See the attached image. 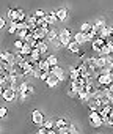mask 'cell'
<instances>
[{
	"label": "cell",
	"mask_w": 113,
	"mask_h": 134,
	"mask_svg": "<svg viewBox=\"0 0 113 134\" xmlns=\"http://www.w3.org/2000/svg\"><path fill=\"white\" fill-rule=\"evenodd\" d=\"M46 41H47L49 44H52L55 49L63 47V44L60 43V32H56V30H49V35H47Z\"/></svg>",
	"instance_id": "obj_1"
},
{
	"label": "cell",
	"mask_w": 113,
	"mask_h": 134,
	"mask_svg": "<svg viewBox=\"0 0 113 134\" xmlns=\"http://www.w3.org/2000/svg\"><path fill=\"white\" fill-rule=\"evenodd\" d=\"M88 118H90V123H91V126H93V128H101L102 125H105V121H104L102 115H101L97 110H90Z\"/></svg>",
	"instance_id": "obj_2"
},
{
	"label": "cell",
	"mask_w": 113,
	"mask_h": 134,
	"mask_svg": "<svg viewBox=\"0 0 113 134\" xmlns=\"http://www.w3.org/2000/svg\"><path fill=\"white\" fill-rule=\"evenodd\" d=\"M68 51L69 52H74L77 57H80V58H83L85 57V51L82 49V44L77 41V40H71V43L68 44Z\"/></svg>",
	"instance_id": "obj_3"
},
{
	"label": "cell",
	"mask_w": 113,
	"mask_h": 134,
	"mask_svg": "<svg viewBox=\"0 0 113 134\" xmlns=\"http://www.w3.org/2000/svg\"><path fill=\"white\" fill-rule=\"evenodd\" d=\"M111 82H113V81H111V76H110L108 73H101V74L96 77L97 87H108Z\"/></svg>",
	"instance_id": "obj_4"
},
{
	"label": "cell",
	"mask_w": 113,
	"mask_h": 134,
	"mask_svg": "<svg viewBox=\"0 0 113 134\" xmlns=\"http://www.w3.org/2000/svg\"><path fill=\"white\" fill-rule=\"evenodd\" d=\"M105 43H107V40L105 38H101V36H96L93 41H91V49H93V52H101V49L105 46Z\"/></svg>",
	"instance_id": "obj_5"
},
{
	"label": "cell",
	"mask_w": 113,
	"mask_h": 134,
	"mask_svg": "<svg viewBox=\"0 0 113 134\" xmlns=\"http://www.w3.org/2000/svg\"><path fill=\"white\" fill-rule=\"evenodd\" d=\"M60 43L63 44V47H68V44L71 43V30L69 29L60 30Z\"/></svg>",
	"instance_id": "obj_6"
},
{
	"label": "cell",
	"mask_w": 113,
	"mask_h": 134,
	"mask_svg": "<svg viewBox=\"0 0 113 134\" xmlns=\"http://www.w3.org/2000/svg\"><path fill=\"white\" fill-rule=\"evenodd\" d=\"M16 95H17V90H14V88H5V90H2V98L7 103L14 101L16 99Z\"/></svg>",
	"instance_id": "obj_7"
},
{
	"label": "cell",
	"mask_w": 113,
	"mask_h": 134,
	"mask_svg": "<svg viewBox=\"0 0 113 134\" xmlns=\"http://www.w3.org/2000/svg\"><path fill=\"white\" fill-rule=\"evenodd\" d=\"M32 121L36 125V126H42L44 125V115L41 110H33L32 112Z\"/></svg>",
	"instance_id": "obj_8"
},
{
	"label": "cell",
	"mask_w": 113,
	"mask_h": 134,
	"mask_svg": "<svg viewBox=\"0 0 113 134\" xmlns=\"http://www.w3.org/2000/svg\"><path fill=\"white\" fill-rule=\"evenodd\" d=\"M49 30H50V29H46V27H36L32 33H33L38 40H46L47 35H49Z\"/></svg>",
	"instance_id": "obj_9"
},
{
	"label": "cell",
	"mask_w": 113,
	"mask_h": 134,
	"mask_svg": "<svg viewBox=\"0 0 113 134\" xmlns=\"http://www.w3.org/2000/svg\"><path fill=\"white\" fill-rule=\"evenodd\" d=\"M50 71H52V73H53V74H55L56 77H58V79H60V82L66 79V74H65V70L61 68V66H58V65H53Z\"/></svg>",
	"instance_id": "obj_10"
},
{
	"label": "cell",
	"mask_w": 113,
	"mask_h": 134,
	"mask_svg": "<svg viewBox=\"0 0 113 134\" xmlns=\"http://www.w3.org/2000/svg\"><path fill=\"white\" fill-rule=\"evenodd\" d=\"M28 57H30V62L32 63H39L41 58H42V54H41V51L38 47H33V51H32V54Z\"/></svg>",
	"instance_id": "obj_11"
},
{
	"label": "cell",
	"mask_w": 113,
	"mask_h": 134,
	"mask_svg": "<svg viewBox=\"0 0 113 134\" xmlns=\"http://www.w3.org/2000/svg\"><path fill=\"white\" fill-rule=\"evenodd\" d=\"M0 58H2V62H8V63H16V54L10 52V51H5L2 52V55H0Z\"/></svg>",
	"instance_id": "obj_12"
},
{
	"label": "cell",
	"mask_w": 113,
	"mask_h": 134,
	"mask_svg": "<svg viewBox=\"0 0 113 134\" xmlns=\"http://www.w3.org/2000/svg\"><path fill=\"white\" fill-rule=\"evenodd\" d=\"M91 96H93V95H91L88 90L82 88V90L79 92V96H77V98H79V99H80L83 104H88V103H90V99H91Z\"/></svg>",
	"instance_id": "obj_13"
},
{
	"label": "cell",
	"mask_w": 113,
	"mask_h": 134,
	"mask_svg": "<svg viewBox=\"0 0 113 134\" xmlns=\"http://www.w3.org/2000/svg\"><path fill=\"white\" fill-rule=\"evenodd\" d=\"M46 21L50 24V25H55L56 22H58L60 19H58V16H56V11H50V13H46Z\"/></svg>",
	"instance_id": "obj_14"
},
{
	"label": "cell",
	"mask_w": 113,
	"mask_h": 134,
	"mask_svg": "<svg viewBox=\"0 0 113 134\" xmlns=\"http://www.w3.org/2000/svg\"><path fill=\"white\" fill-rule=\"evenodd\" d=\"M58 82H60V79L58 77H56L52 71H50V74H49V77H47V81H46V84L50 87V88H53V87H56V85H58Z\"/></svg>",
	"instance_id": "obj_15"
},
{
	"label": "cell",
	"mask_w": 113,
	"mask_h": 134,
	"mask_svg": "<svg viewBox=\"0 0 113 134\" xmlns=\"http://www.w3.org/2000/svg\"><path fill=\"white\" fill-rule=\"evenodd\" d=\"M79 77H80V68L76 65V66H72L71 71H69V81H76Z\"/></svg>",
	"instance_id": "obj_16"
},
{
	"label": "cell",
	"mask_w": 113,
	"mask_h": 134,
	"mask_svg": "<svg viewBox=\"0 0 113 134\" xmlns=\"http://www.w3.org/2000/svg\"><path fill=\"white\" fill-rule=\"evenodd\" d=\"M38 65H39V68H41L42 71H50V70H52V65L49 63V60H47V58H44V60L41 58V62H39Z\"/></svg>",
	"instance_id": "obj_17"
},
{
	"label": "cell",
	"mask_w": 113,
	"mask_h": 134,
	"mask_svg": "<svg viewBox=\"0 0 113 134\" xmlns=\"http://www.w3.org/2000/svg\"><path fill=\"white\" fill-rule=\"evenodd\" d=\"M22 21H27V14L22 10H16V18L13 22H22Z\"/></svg>",
	"instance_id": "obj_18"
},
{
	"label": "cell",
	"mask_w": 113,
	"mask_h": 134,
	"mask_svg": "<svg viewBox=\"0 0 113 134\" xmlns=\"http://www.w3.org/2000/svg\"><path fill=\"white\" fill-rule=\"evenodd\" d=\"M56 16H58L60 22L66 21V19H68V10H66V8H60V10H56Z\"/></svg>",
	"instance_id": "obj_19"
},
{
	"label": "cell",
	"mask_w": 113,
	"mask_h": 134,
	"mask_svg": "<svg viewBox=\"0 0 113 134\" xmlns=\"http://www.w3.org/2000/svg\"><path fill=\"white\" fill-rule=\"evenodd\" d=\"M96 36H97V32L94 30V27H93V29H91L90 32H86V33H85V38H86V43H91V41H93V40H94Z\"/></svg>",
	"instance_id": "obj_20"
},
{
	"label": "cell",
	"mask_w": 113,
	"mask_h": 134,
	"mask_svg": "<svg viewBox=\"0 0 113 134\" xmlns=\"http://www.w3.org/2000/svg\"><path fill=\"white\" fill-rule=\"evenodd\" d=\"M68 125V121H66V118H63V117H60V118H56L55 120V129L58 131L60 128H63V126H66Z\"/></svg>",
	"instance_id": "obj_21"
},
{
	"label": "cell",
	"mask_w": 113,
	"mask_h": 134,
	"mask_svg": "<svg viewBox=\"0 0 113 134\" xmlns=\"http://www.w3.org/2000/svg\"><path fill=\"white\" fill-rule=\"evenodd\" d=\"M93 27H94V30L97 32V35H99V33H101V32L104 30V27H105V22H104L102 19H99V21H97L96 24H93Z\"/></svg>",
	"instance_id": "obj_22"
},
{
	"label": "cell",
	"mask_w": 113,
	"mask_h": 134,
	"mask_svg": "<svg viewBox=\"0 0 113 134\" xmlns=\"http://www.w3.org/2000/svg\"><path fill=\"white\" fill-rule=\"evenodd\" d=\"M28 33H30V30H28V29H19L16 35H17V38H21V40H24V41H25V38L28 36Z\"/></svg>",
	"instance_id": "obj_23"
},
{
	"label": "cell",
	"mask_w": 113,
	"mask_h": 134,
	"mask_svg": "<svg viewBox=\"0 0 113 134\" xmlns=\"http://www.w3.org/2000/svg\"><path fill=\"white\" fill-rule=\"evenodd\" d=\"M32 51H33V47H32V44L25 41V44H24V47H22V49H21L19 52H22L24 55H30V54H32Z\"/></svg>",
	"instance_id": "obj_24"
},
{
	"label": "cell",
	"mask_w": 113,
	"mask_h": 134,
	"mask_svg": "<svg viewBox=\"0 0 113 134\" xmlns=\"http://www.w3.org/2000/svg\"><path fill=\"white\" fill-rule=\"evenodd\" d=\"M74 40H77L80 44H85V43H86V38H85V33H83V32H77V33L74 35Z\"/></svg>",
	"instance_id": "obj_25"
},
{
	"label": "cell",
	"mask_w": 113,
	"mask_h": 134,
	"mask_svg": "<svg viewBox=\"0 0 113 134\" xmlns=\"http://www.w3.org/2000/svg\"><path fill=\"white\" fill-rule=\"evenodd\" d=\"M7 18L13 22L14 18H16V10H14V8H8V11H7Z\"/></svg>",
	"instance_id": "obj_26"
},
{
	"label": "cell",
	"mask_w": 113,
	"mask_h": 134,
	"mask_svg": "<svg viewBox=\"0 0 113 134\" xmlns=\"http://www.w3.org/2000/svg\"><path fill=\"white\" fill-rule=\"evenodd\" d=\"M91 29H93V24H90V22H85V24H82V25H80V32H83V33L90 32Z\"/></svg>",
	"instance_id": "obj_27"
},
{
	"label": "cell",
	"mask_w": 113,
	"mask_h": 134,
	"mask_svg": "<svg viewBox=\"0 0 113 134\" xmlns=\"http://www.w3.org/2000/svg\"><path fill=\"white\" fill-rule=\"evenodd\" d=\"M28 87H30V84H27V82H21L19 87H17V93H24V92H27Z\"/></svg>",
	"instance_id": "obj_28"
},
{
	"label": "cell",
	"mask_w": 113,
	"mask_h": 134,
	"mask_svg": "<svg viewBox=\"0 0 113 134\" xmlns=\"http://www.w3.org/2000/svg\"><path fill=\"white\" fill-rule=\"evenodd\" d=\"M104 121H105V125H108V126H113V110L107 115V118H104Z\"/></svg>",
	"instance_id": "obj_29"
},
{
	"label": "cell",
	"mask_w": 113,
	"mask_h": 134,
	"mask_svg": "<svg viewBox=\"0 0 113 134\" xmlns=\"http://www.w3.org/2000/svg\"><path fill=\"white\" fill-rule=\"evenodd\" d=\"M47 60L49 63L53 66V65H58V58H56V55H47Z\"/></svg>",
	"instance_id": "obj_30"
},
{
	"label": "cell",
	"mask_w": 113,
	"mask_h": 134,
	"mask_svg": "<svg viewBox=\"0 0 113 134\" xmlns=\"http://www.w3.org/2000/svg\"><path fill=\"white\" fill-rule=\"evenodd\" d=\"M8 33H11V35H16L17 33V25L14 22H11V25L8 27Z\"/></svg>",
	"instance_id": "obj_31"
},
{
	"label": "cell",
	"mask_w": 113,
	"mask_h": 134,
	"mask_svg": "<svg viewBox=\"0 0 113 134\" xmlns=\"http://www.w3.org/2000/svg\"><path fill=\"white\" fill-rule=\"evenodd\" d=\"M44 126L49 129V128H55V121H52V120H47V121H44Z\"/></svg>",
	"instance_id": "obj_32"
},
{
	"label": "cell",
	"mask_w": 113,
	"mask_h": 134,
	"mask_svg": "<svg viewBox=\"0 0 113 134\" xmlns=\"http://www.w3.org/2000/svg\"><path fill=\"white\" fill-rule=\"evenodd\" d=\"M69 128H71V125H66V126L60 128V129H58V132H61V134H66V132H69Z\"/></svg>",
	"instance_id": "obj_33"
},
{
	"label": "cell",
	"mask_w": 113,
	"mask_h": 134,
	"mask_svg": "<svg viewBox=\"0 0 113 134\" xmlns=\"http://www.w3.org/2000/svg\"><path fill=\"white\" fill-rule=\"evenodd\" d=\"M8 115V110H7V107H0V117L2 118H5Z\"/></svg>",
	"instance_id": "obj_34"
},
{
	"label": "cell",
	"mask_w": 113,
	"mask_h": 134,
	"mask_svg": "<svg viewBox=\"0 0 113 134\" xmlns=\"http://www.w3.org/2000/svg\"><path fill=\"white\" fill-rule=\"evenodd\" d=\"M35 14H36L38 18H44V16H46V13H44L42 10H38V11H35Z\"/></svg>",
	"instance_id": "obj_35"
},
{
	"label": "cell",
	"mask_w": 113,
	"mask_h": 134,
	"mask_svg": "<svg viewBox=\"0 0 113 134\" xmlns=\"http://www.w3.org/2000/svg\"><path fill=\"white\" fill-rule=\"evenodd\" d=\"M38 132H39V134H47V128H46V126L42 125V126H41V128L38 129Z\"/></svg>",
	"instance_id": "obj_36"
},
{
	"label": "cell",
	"mask_w": 113,
	"mask_h": 134,
	"mask_svg": "<svg viewBox=\"0 0 113 134\" xmlns=\"http://www.w3.org/2000/svg\"><path fill=\"white\" fill-rule=\"evenodd\" d=\"M69 132H71V134H77V132H79V129H76V126H74V125H71Z\"/></svg>",
	"instance_id": "obj_37"
},
{
	"label": "cell",
	"mask_w": 113,
	"mask_h": 134,
	"mask_svg": "<svg viewBox=\"0 0 113 134\" xmlns=\"http://www.w3.org/2000/svg\"><path fill=\"white\" fill-rule=\"evenodd\" d=\"M0 27H2V29H5V27H7V21H5V18L0 19Z\"/></svg>",
	"instance_id": "obj_38"
},
{
	"label": "cell",
	"mask_w": 113,
	"mask_h": 134,
	"mask_svg": "<svg viewBox=\"0 0 113 134\" xmlns=\"http://www.w3.org/2000/svg\"><path fill=\"white\" fill-rule=\"evenodd\" d=\"M108 38H111V40H113V35H111V36H108Z\"/></svg>",
	"instance_id": "obj_39"
}]
</instances>
